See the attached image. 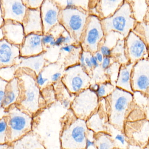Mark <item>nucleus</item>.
Instances as JSON below:
<instances>
[{
    "label": "nucleus",
    "instance_id": "1",
    "mask_svg": "<svg viewBox=\"0 0 149 149\" xmlns=\"http://www.w3.org/2000/svg\"><path fill=\"white\" fill-rule=\"evenodd\" d=\"M60 122L61 149H86L89 131L86 121L77 118L69 109L61 117Z\"/></svg>",
    "mask_w": 149,
    "mask_h": 149
},
{
    "label": "nucleus",
    "instance_id": "2",
    "mask_svg": "<svg viewBox=\"0 0 149 149\" xmlns=\"http://www.w3.org/2000/svg\"><path fill=\"white\" fill-rule=\"evenodd\" d=\"M19 80L20 94L16 105L33 117L40 115L47 108L40 89L34 78L24 71H17Z\"/></svg>",
    "mask_w": 149,
    "mask_h": 149
},
{
    "label": "nucleus",
    "instance_id": "3",
    "mask_svg": "<svg viewBox=\"0 0 149 149\" xmlns=\"http://www.w3.org/2000/svg\"><path fill=\"white\" fill-rule=\"evenodd\" d=\"M105 99L109 124L123 131L127 118L134 106V94L116 87L113 92Z\"/></svg>",
    "mask_w": 149,
    "mask_h": 149
},
{
    "label": "nucleus",
    "instance_id": "4",
    "mask_svg": "<svg viewBox=\"0 0 149 149\" xmlns=\"http://www.w3.org/2000/svg\"><path fill=\"white\" fill-rule=\"evenodd\" d=\"M6 111L8 143L15 141L32 131L33 116L16 104L10 107Z\"/></svg>",
    "mask_w": 149,
    "mask_h": 149
},
{
    "label": "nucleus",
    "instance_id": "5",
    "mask_svg": "<svg viewBox=\"0 0 149 149\" xmlns=\"http://www.w3.org/2000/svg\"><path fill=\"white\" fill-rule=\"evenodd\" d=\"M136 23L128 1H124L114 15L103 20L102 25L105 32H118L125 39L134 29Z\"/></svg>",
    "mask_w": 149,
    "mask_h": 149
},
{
    "label": "nucleus",
    "instance_id": "6",
    "mask_svg": "<svg viewBox=\"0 0 149 149\" xmlns=\"http://www.w3.org/2000/svg\"><path fill=\"white\" fill-rule=\"evenodd\" d=\"M99 104L100 100L96 93L87 89L75 95L70 109L77 118L86 121L97 110Z\"/></svg>",
    "mask_w": 149,
    "mask_h": 149
},
{
    "label": "nucleus",
    "instance_id": "7",
    "mask_svg": "<svg viewBox=\"0 0 149 149\" xmlns=\"http://www.w3.org/2000/svg\"><path fill=\"white\" fill-rule=\"evenodd\" d=\"M123 132L130 145L144 148L149 143V121L147 119L126 121Z\"/></svg>",
    "mask_w": 149,
    "mask_h": 149
},
{
    "label": "nucleus",
    "instance_id": "8",
    "mask_svg": "<svg viewBox=\"0 0 149 149\" xmlns=\"http://www.w3.org/2000/svg\"><path fill=\"white\" fill-rule=\"evenodd\" d=\"M133 92L149 97V59H143L134 65L131 76Z\"/></svg>",
    "mask_w": 149,
    "mask_h": 149
},
{
    "label": "nucleus",
    "instance_id": "9",
    "mask_svg": "<svg viewBox=\"0 0 149 149\" xmlns=\"http://www.w3.org/2000/svg\"><path fill=\"white\" fill-rule=\"evenodd\" d=\"M125 49L130 63L135 64L141 59L148 58V45L132 31L125 38Z\"/></svg>",
    "mask_w": 149,
    "mask_h": 149
},
{
    "label": "nucleus",
    "instance_id": "10",
    "mask_svg": "<svg viewBox=\"0 0 149 149\" xmlns=\"http://www.w3.org/2000/svg\"><path fill=\"white\" fill-rule=\"evenodd\" d=\"M88 129L95 134L100 133L108 134L110 124L105 104V99L100 100L97 110L86 121Z\"/></svg>",
    "mask_w": 149,
    "mask_h": 149
},
{
    "label": "nucleus",
    "instance_id": "11",
    "mask_svg": "<svg viewBox=\"0 0 149 149\" xmlns=\"http://www.w3.org/2000/svg\"><path fill=\"white\" fill-rule=\"evenodd\" d=\"M62 20L68 29L79 39L85 25L86 15L74 8H66L62 12Z\"/></svg>",
    "mask_w": 149,
    "mask_h": 149
},
{
    "label": "nucleus",
    "instance_id": "12",
    "mask_svg": "<svg viewBox=\"0 0 149 149\" xmlns=\"http://www.w3.org/2000/svg\"><path fill=\"white\" fill-rule=\"evenodd\" d=\"M2 16L4 21L11 20L22 24L28 8L23 1H1Z\"/></svg>",
    "mask_w": 149,
    "mask_h": 149
},
{
    "label": "nucleus",
    "instance_id": "13",
    "mask_svg": "<svg viewBox=\"0 0 149 149\" xmlns=\"http://www.w3.org/2000/svg\"><path fill=\"white\" fill-rule=\"evenodd\" d=\"M20 46L4 38L0 41V69L17 65L21 57Z\"/></svg>",
    "mask_w": 149,
    "mask_h": 149
},
{
    "label": "nucleus",
    "instance_id": "14",
    "mask_svg": "<svg viewBox=\"0 0 149 149\" xmlns=\"http://www.w3.org/2000/svg\"><path fill=\"white\" fill-rule=\"evenodd\" d=\"M2 27L4 39L15 45L20 46L22 44L25 36L22 24L11 20H5Z\"/></svg>",
    "mask_w": 149,
    "mask_h": 149
},
{
    "label": "nucleus",
    "instance_id": "15",
    "mask_svg": "<svg viewBox=\"0 0 149 149\" xmlns=\"http://www.w3.org/2000/svg\"><path fill=\"white\" fill-rule=\"evenodd\" d=\"M102 26L98 18L91 17L86 31L84 44L91 51H96L99 41L103 36Z\"/></svg>",
    "mask_w": 149,
    "mask_h": 149
},
{
    "label": "nucleus",
    "instance_id": "16",
    "mask_svg": "<svg viewBox=\"0 0 149 149\" xmlns=\"http://www.w3.org/2000/svg\"><path fill=\"white\" fill-rule=\"evenodd\" d=\"M42 36L36 33L25 36L23 43L20 46V56L23 57H33L42 51Z\"/></svg>",
    "mask_w": 149,
    "mask_h": 149
},
{
    "label": "nucleus",
    "instance_id": "17",
    "mask_svg": "<svg viewBox=\"0 0 149 149\" xmlns=\"http://www.w3.org/2000/svg\"><path fill=\"white\" fill-rule=\"evenodd\" d=\"M9 144V149H46L41 136L34 131Z\"/></svg>",
    "mask_w": 149,
    "mask_h": 149
},
{
    "label": "nucleus",
    "instance_id": "18",
    "mask_svg": "<svg viewBox=\"0 0 149 149\" xmlns=\"http://www.w3.org/2000/svg\"><path fill=\"white\" fill-rule=\"evenodd\" d=\"M25 36L30 33L42 32L41 13L39 10L28 8L22 22Z\"/></svg>",
    "mask_w": 149,
    "mask_h": 149
},
{
    "label": "nucleus",
    "instance_id": "19",
    "mask_svg": "<svg viewBox=\"0 0 149 149\" xmlns=\"http://www.w3.org/2000/svg\"><path fill=\"white\" fill-rule=\"evenodd\" d=\"M41 10L45 32H46L57 22L58 9L51 1H43Z\"/></svg>",
    "mask_w": 149,
    "mask_h": 149
},
{
    "label": "nucleus",
    "instance_id": "20",
    "mask_svg": "<svg viewBox=\"0 0 149 149\" xmlns=\"http://www.w3.org/2000/svg\"><path fill=\"white\" fill-rule=\"evenodd\" d=\"M135 64L129 62L121 65L118 77L116 83V87L134 94L131 85L132 70Z\"/></svg>",
    "mask_w": 149,
    "mask_h": 149
},
{
    "label": "nucleus",
    "instance_id": "21",
    "mask_svg": "<svg viewBox=\"0 0 149 149\" xmlns=\"http://www.w3.org/2000/svg\"><path fill=\"white\" fill-rule=\"evenodd\" d=\"M20 94L19 80L15 77L14 79L8 82L6 86L3 105V108L6 111L12 105L16 104Z\"/></svg>",
    "mask_w": 149,
    "mask_h": 149
},
{
    "label": "nucleus",
    "instance_id": "22",
    "mask_svg": "<svg viewBox=\"0 0 149 149\" xmlns=\"http://www.w3.org/2000/svg\"><path fill=\"white\" fill-rule=\"evenodd\" d=\"M85 78H87L86 75L81 72L70 75L68 78V82L66 84L69 92L71 93L77 94L85 90L84 89L86 87L88 83Z\"/></svg>",
    "mask_w": 149,
    "mask_h": 149
},
{
    "label": "nucleus",
    "instance_id": "23",
    "mask_svg": "<svg viewBox=\"0 0 149 149\" xmlns=\"http://www.w3.org/2000/svg\"><path fill=\"white\" fill-rule=\"evenodd\" d=\"M44 64L42 57L40 56H33L28 57H20L16 66L19 68H29L38 74L40 73Z\"/></svg>",
    "mask_w": 149,
    "mask_h": 149
},
{
    "label": "nucleus",
    "instance_id": "24",
    "mask_svg": "<svg viewBox=\"0 0 149 149\" xmlns=\"http://www.w3.org/2000/svg\"><path fill=\"white\" fill-rule=\"evenodd\" d=\"M130 4L132 14L136 22L144 21L149 8L147 1H128Z\"/></svg>",
    "mask_w": 149,
    "mask_h": 149
},
{
    "label": "nucleus",
    "instance_id": "25",
    "mask_svg": "<svg viewBox=\"0 0 149 149\" xmlns=\"http://www.w3.org/2000/svg\"><path fill=\"white\" fill-rule=\"evenodd\" d=\"M108 134L111 136L113 141L116 148L128 149L130 143L123 131L117 129L110 125Z\"/></svg>",
    "mask_w": 149,
    "mask_h": 149
},
{
    "label": "nucleus",
    "instance_id": "26",
    "mask_svg": "<svg viewBox=\"0 0 149 149\" xmlns=\"http://www.w3.org/2000/svg\"><path fill=\"white\" fill-rule=\"evenodd\" d=\"M95 149H115V145L109 134L100 133L94 134Z\"/></svg>",
    "mask_w": 149,
    "mask_h": 149
},
{
    "label": "nucleus",
    "instance_id": "27",
    "mask_svg": "<svg viewBox=\"0 0 149 149\" xmlns=\"http://www.w3.org/2000/svg\"><path fill=\"white\" fill-rule=\"evenodd\" d=\"M124 1H102L100 2L101 11L104 17H111L121 6Z\"/></svg>",
    "mask_w": 149,
    "mask_h": 149
},
{
    "label": "nucleus",
    "instance_id": "28",
    "mask_svg": "<svg viewBox=\"0 0 149 149\" xmlns=\"http://www.w3.org/2000/svg\"><path fill=\"white\" fill-rule=\"evenodd\" d=\"M112 52L114 54L116 59L120 64H125L129 63L125 52V39L118 40Z\"/></svg>",
    "mask_w": 149,
    "mask_h": 149
},
{
    "label": "nucleus",
    "instance_id": "29",
    "mask_svg": "<svg viewBox=\"0 0 149 149\" xmlns=\"http://www.w3.org/2000/svg\"><path fill=\"white\" fill-rule=\"evenodd\" d=\"M132 31L139 36L148 46L149 45V23L143 21L136 23Z\"/></svg>",
    "mask_w": 149,
    "mask_h": 149
},
{
    "label": "nucleus",
    "instance_id": "30",
    "mask_svg": "<svg viewBox=\"0 0 149 149\" xmlns=\"http://www.w3.org/2000/svg\"><path fill=\"white\" fill-rule=\"evenodd\" d=\"M146 119V111L144 107L134 101L133 108L127 118V121H136Z\"/></svg>",
    "mask_w": 149,
    "mask_h": 149
},
{
    "label": "nucleus",
    "instance_id": "31",
    "mask_svg": "<svg viewBox=\"0 0 149 149\" xmlns=\"http://www.w3.org/2000/svg\"><path fill=\"white\" fill-rule=\"evenodd\" d=\"M18 68L16 65L6 66L0 69V78L9 82L16 77V73Z\"/></svg>",
    "mask_w": 149,
    "mask_h": 149
},
{
    "label": "nucleus",
    "instance_id": "32",
    "mask_svg": "<svg viewBox=\"0 0 149 149\" xmlns=\"http://www.w3.org/2000/svg\"><path fill=\"white\" fill-rule=\"evenodd\" d=\"M116 87L111 83H107L99 86L96 94L99 100L105 99L110 95Z\"/></svg>",
    "mask_w": 149,
    "mask_h": 149
},
{
    "label": "nucleus",
    "instance_id": "33",
    "mask_svg": "<svg viewBox=\"0 0 149 149\" xmlns=\"http://www.w3.org/2000/svg\"><path fill=\"white\" fill-rule=\"evenodd\" d=\"M8 82L0 78V120L7 115V111L3 108V100L5 95V89Z\"/></svg>",
    "mask_w": 149,
    "mask_h": 149
},
{
    "label": "nucleus",
    "instance_id": "34",
    "mask_svg": "<svg viewBox=\"0 0 149 149\" xmlns=\"http://www.w3.org/2000/svg\"><path fill=\"white\" fill-rule=\"evenodd\" d=\"M8 143V127L6 117L0 120V144Z\"/></svg>",
    "mask_w": 149,
    "mask_h": 149
},
{
    "label": "nucleus",
    "instance_id": "35",
    "mask_svg": "<svg viewBox=\"0 0 149 149\" xmlns=\"http://www.w3.org/2000/svg\"><path fill=\"white\" fill-rule=\"evenodd\" d=\"M43 1H23V2L28 8L37 9L42 3Z\"/></svg>",
    "mask_w": 149,
    "mask_h": 149
},
{
    "label": "nucleus",
    "instance_id": "36",
    "mask_svg": "<svg viewBox=\"0 0 149 149\" xmlns=\"http://www.w3.org/2000/svg\"><path fill=\"white\" fill-rule=\"evenodd\" d=\"M47 80H48V79L43 78L42 74L41 73H39L38 74L36 78V82L37 84L39 86H43Z\"/></svg>",
    "mask_w": 149,
    "mask_h": 149
},
{
    "label": "nucleus",
    "instance_id": "37",
    "mask_svg": "<svg viewBox=\"0 0 149 149\" xmlns=\"http://www.w3.org/2000/svg\"><path fill=\"white\" fill-rule=\"evenodd\" d=\"M100 50L102 54L105 57H109L112 55V50L110 48L107 46L103 45L102 46Z\"/></svg>",
    "mask_w": 149,
    "mask_h": 149
},
{
    "label": "nucleus",
    "instance_id": "38",
    "mask_svg": "<svg viewBox=\"0 0 149 149\" xmlns=\"http://www.w3.org/2000/svg\"><path fill=\"white\" fill-rule=\"evenodd\" d=\"M53 40H54V38L51 35L44 36L42 38V43H43L44 44L50 43Z\"/></svg>",
    "mask_w": 149,
    "mask_h": 149
},
{
    "label": "nucleus",
    "instance_id": "39",
    "mask_svg": "<svg viewBox=\"0 0 149 149\" xmlns=\"http://www.w3.org/2000/svg\"><path fill=\"white\" fill-rule=\"evenodd\" d=\"M111 64V59L109 57H105L103 59L102 66V68L104 69H107L109 68Z\"/></svg>",
    "mask_w": 149,
    "mask_h": 149
},
{
    "label": "nucleus",
    "instance_id": "40",
    "mask_svg": "<svg viewBox=\"0 0 149 149\" xmlns=\"http://www.w3.org/2000/svg\"><path fill=\"white\" fill-rule=\"evenodd\" d=\"M65 37L63 36H60L59 37L57 38L56 40H55V45L59 46L62 43H63L64 41Z\"/></svg>",
    "mask_w": 149,
    "mask_h": 149
},
{
    "label": "nucleus",
    "instance_id": "41",
    "mask_svg": "<svg viewBox=\"0 0 149 149\" xmlns=\"http://www.w3.org/2000/svg\"><path fill=\"white\" fill-rule=\"evenodd\" d=\"M74 47V45H67L62 47L61 50L64 51L69 52H71L73 50Z\"/></svg>",
    "mask_w": 149,
    "mask_h": 149
},
{
    "label": "nucleus",
    "instance_id": "42",
    "mask_svg": "<svg viewBox=\"0 0 149 149\" xmlns=\"http://www.w3.org/2000/svg\"><path fill=\"white\" fill-rule=\"evenodd\" d=\"M90 61L92 63L93 66H95V67H97L99 66V63H98V60L96 58L95 56H92L90 58Z\"/></svg>",
    "mask_w": 149,
    "mask_h": 149
},
{
    "label": "nucleus",
    "instance_id": "43",
    "mask_svg": "<svg viewBox=\"0 0 149 149\" xmlns=\"http://www.w3.org/2000/svg\"><path fill=\"white\" fill-rule=\"evenodd\" d=\"M61 76V73H56L52 76V80L53 81H56L59 79Z\"/></svg>",
    "mask_w": 149,
    "mask_h": 149
},
{
    "label": "nucleus",
    "instance_id": "44",
    "mask_svg": "<svg viewBox=\"0 0 149 149\" xmlns=\"http://www.w3.org/2000/svg\"><path fill=\"white\" fill-rule=\"evenodd\" d=\"M85 64H86V66L90 68H92L93 67V64L90 61V59L88 58V57L85 58Z\"/></svg>",
    "mask_w": 149,
    "mask_h": 149
},
{
    "label": "nucleus",
    "instance_id": "45",
    "mask_svg": "<svg viewBox=\"0 0 149 149\" xmlns=\"http://www.w3.org/2000/svg\"><path fill=\"white\" fill-rule=\"evenodd\" d=\"M85 56H84L83 53H82L80 57V61L81 64V65H82V66H84V67H86V64H85Z\"/></svg>",
    "mask_w": 149,
    "mask_h": 149
},
{
    "label": "nucleus",
    "instance_id": "46",
    "mask_svg": "<svg viewBox=\"0 0 149 149\" xmlns=\"http://www.w3.org/2000/svg\"><path fill=\"white\" fill-rule=\"evenodd\" d=\"M95 57H96L98 62L100 63L103 61V56H102V54L100 52H97L96 53Z\"/></svg>",
    "mask_w": 149,
    "mask_h": 149
},
{
    "label": "nucleus",
    "instance_id": "47",
    "mask_svg": "<svg viewBox=\"0 0 149 149\" xmlns=\"http://www.w3.org/2000/svg\"><path fill=\"white\" fill-rule=\"evenodd\" d=\"M71 41V38L69 36H66L65 37L64 41L63 43L68 44L70 43Z\"/></svg>",
    "mask_w": 149,
    "mask_h": 149
},
{
    "label": "nucleus",
    "instance_id": "48",
    "mask_svg": "<svg viewBox=\"0 0 149 149\" xmlns=\"http://www.w3.org/2000/svg\"><path fill=\"white\" fill-rule=\"evenodd\" d=\"M9 143H5V144H0V149H9Z\"/></svg>",
    "mask_w": 149,
    "mask_h": 149
},
{
    "label": "nucleus",
    "instance_id": "49",
    "mask_svg": "<svg viewBox=\"0 0 149 149\" xmlns=\"http://www.w3.org/2000/svg\"><path fill=\"white\" fill-rule=\"evenodd\" d=\"M4 38V33H3V30L2 27H0V41L3 40Z\"/></svg>",
    "mask_w": 149,
    "mask_h": 149
},
{
    "label": "nucleus",
    "instance_id": "50",
    "mask_svg": "<svg viewBox=\"0 0 149 149\" xmlns=\"http://www.w3.org/2000/svg\"><path fill=\"white\" fill-rule=\"evenodd\" d=\"M127 149H144L138 146H134V145H130Z\"/></svg>",
    "mask_w": 149,
    "mask_h": 149
},
{
    "label": "nucleus",
    "instance_id": "51",
    "mask_svg": "<svg viewBox=\"0 0 149 149\" xmlns=\"http://www.w3.org/2000/svg\"><path fill=\"white\" fill-rule=\"evenodd\" d=\"M4 23V20L3 17L2 15L0 14V27H2Z\"/></svg>",
    "mask_w": 149,
    "mask_h": 149
},
{
    "label": "nucleus",
    "instance_id": "52",
    "mask_svg": "<svg viewBox=\"0 0 149 149\" xmlns=\"http://www.w3.org/2000/svg\"><path fill=\"white\" fill-rule=\"evenodd\" d=\"M144 21L149 23V6L148 10V12H147V15H146V16L145 17Z\"/></svg>",
    "mask_w": 149,
    "mask_h": 149
},
{
    "label": "nucleus",
    "instance_id": "53",
    "mask_svg": "<svg viewBox=\"0 0 149 149\" xmlns=\"http://www.w3.org/2000/svg\"><path fill=\"white\" fill-rule=\"evenodd\" d=\"M0 14L2 15V12L1 5V1H0Z\"/></svg>",
    "mask_w": 149,
    "mask_h": 149
},
{
    "label": "nucleus",
    "instance_id": "54",
    "mask_svg": "<svg viewBox=\"0 0 149 149\" xmlns=\"http://www.w3.org/2000/svg\"><path fill=\"white\" fill-rule=\"evenodd\" d=\"M144 149H149V143L147 146L144 148Z\"/></svg>",
    "mask_w": 149,
    "mask_h": 149
},
{
    "label": "nucleus",
    "instance_id": "55",
    "mask_svg": "<svg viewBox=\"0 0 149 149\" xmlns=\"http://www.w3.org/2000/svg\"><path fill=\"white\" fill-rule=\"evenodd\" d=\"M148 58L149 59V45L148 46Z\"/></svg>",
    "mask_w": 149,
    "mask_h": 149
},
{
    "label": "nucleus",
    "instance_id": "56",
    "mask_svg": "<svg viewBox=\"0 0 149 149\" xmlns=\"http://www.w3.org/2000/svg\"><path fill=\"white\" fill-rule=\"evenodd\" d=\"M147 3H148V5L149 6V1H147Z\"/></svg>",
    "mask_w": 149,
    "mask_h": 149
},
{
    "label": "nucleus",
    "instance_id": "57",
    "mask_svg": "<svg viewBox=\"0 0 149 149\" xmlns=\"http://www.w3.org/2000/svg\"><path fill=\"white\" fill-rule=\"evenodd\" d=\"M115 149H117V148H115Z\"/></svg>",
    "mask_w": 149,
    "mask_h": 149
}]
</instances>
